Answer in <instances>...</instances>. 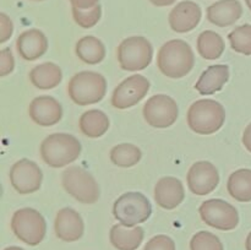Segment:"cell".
I'll use <instances>...</instances> for the list:
<instances>
[{"instance_id":"obj_1","label":"cell","mask_w":251,"mask_h":250,"mask_svg":"<svg viewBox=\"0 0 251 250\" xmlns=\"http://www.w3.org/2000/svg\"><path fill=\"white\" fill-rule=\"evenodd\" d=\"M195 65V55L190 44L183 39H172L159 48L157 66L169 78H181Z\"/></svg>"},{"instance_id":"obj_2","label":"cell","mask_w":251,"mask_h":250,"mask_svg":"<svg viewBox=\"0 0 251 250\" xmlns=\"http://www.w3.org/2000/svg\"><path fill=\"white\" fill-rule=\"evenodd\" d=\"M81 150L82 146L74 135L55 132L42 141L41 156L51 168H63L80 157Z\"/></svg>"},{"instance_id":"obj_3","label":"cell","mask_w":251,"mask_h":250,"mask_svg":"<svg viewBox=\"0 0 251 250\" xmlns=\"http://www.w3.org/2000/svg\"><path fill=\"white\" fill-rule=\"evenodd\" d=\"M226 110L215 100H199L188 110V125L199 135H211L225 125Z\"/></svg>"},{"instance_id":"obj_4","label":"cell","mask_w":251,"mask_h":250,"mask_svg":"<svg viewBox=\"0 0 251 250\" xmlns=\"http://www.w3.org/2000/svg\"><path fill=\"white\" fill-rule=\"evenodd\" d=\"M69 97L77 105H90L100 102L107 93V80L102 74L81 71L70 78Z\"/></svg>"},{"instance_id":"obj_5","label":"cell","mask_w":251,"mask_h":250,"mask_svg":"<svg viewBox=\"0 0 251 250\" xmlns=\"http://www.w3.org/2000/svg\"><path fill=\"white\" fill-rule=\"evenodd\" d=\"M113 215L123 225L136 227L151 217L152 206L144 194L129 191L115 200L113 205Z\"/></svg>"},{"instance_id":"obj_6","label":"cell","mask_w":251,"mask_h":250,"mask_svg":"<svg viewBox=\"0 0 251 250\" xmlns=\"http://www.w3.org/2000/svg\"><path fill=\"white\" fill-rule=\"evenodd\" d=\"M61 184L69 195L78 202L92 205L100 199V185L95 176L86 169L77 166H71L64 171Z\"/></svg>"},{"instance_id":"obj_7","label":"cell","mask_w":251,"mask_h":250,"mask_svg":"<svg viewBox=\"0 0 251 250\" xmlns=\"http://www.w3.org/2000/svg\"><path fill=\"white\" fill-rule=\"evenodd\" d=\"M11 229L21 242L29 247H36L44 239L47 223L39 211L31 207L15 211L11 218Z\"/></svg>"},{"instance_id":"obj_8","label":"cell","mask_w":251,"mask_h":250,"mask_svg":"<svg viewBox=\"0 0 251 250\" xmlns=\"http://www.w3.org/2000/svg\"><path fill=\"white\" fill-rule=\"evenodd\" d=\"M117 56L123 70H144L151 64L153 47L149 39L142 36L127 37L118 47Z\"/></svg>"},{"instance_id":"obj_9","label":"cell","mask_w":251,"mask_h":250,"mask_svg":"<svg viewBox=\"0 0 251 250\" xmlns=\"http://www.w3.org/2000/svg\"><path fill=\"white\" fill-rule=\"evenodd\" d=\"M199 213L203 222L220 230H233L239 225L238 210L222 199H211L201 203Z\"/></svg>"},{"instance_id":"obj_10","label":"cell","mask_w":251,"mask_h":250,"mask_svg":"<svg viewBox=\"0 0 251 250\" xmlns=\"http://www.w3.org/2000/svg\"><path fill=\"white\" fill-rule=\"evenodd\" d=\"M142 114L150 126L167 129L178 119L179 108L171 96L154 95L145 103Z\"/></svg>"},{"instance_id":"obj_11","label":"cell","mask_w":251,"mask_h":250,"mask_svg":"<svg viewBox=\"0 0 251 250\" xmlns=\"http://www.w3.org/2000/svg\"><path fill=\"white\" fill-rule=\"evenodd\" d=\"M151 83L145 76L131 75L113 91L112 105L117 109H127L141 102L150 91Z\"/></svg>"},{"instance_id":"obj_12","label":"cell","mask_w":251,"mask_h":250,"mask_svg":"<svg viewBox=\"0 0 251 250\" xmlns=\"http://www.w3.org/2000/svg\"><path fill=\"white\" fill-rule=\"evenodd\" d=\"M43 173L36 162L22 158L12 164L10 169V181L15 190L21 195L36 193L41 189Z\"/></svg>"},{"instance_id":"obj_13","label":"cell","mask_w":251,"mask_h":250,"mask_svg":"<svg viewBox=\"0 0 251 250\" xmlns=\"http://www.w3.org/2000/svg\"><path fill=\"white\" fill-rule=\"evenodd\" d=\"M186 180L191 193L205 196L216 190L220 184V174L215 164L208 161H199L190 167Z\"/></svg>"},{"instance_id":"obj_14","label":"cell","mask_w":251,"mask_h":250,"mask_svg":"<svg viewBox=\"0 0 251 250\" xmlns=\"http://www.w3.org/2000/svg\"><path fill=\"white\" fill-rule=\"evenodd\" d=\"M28 114L39 126H53L63 118V107L51 96H39L29 103Z\"/></svg>"},{"instance_id":"obj_15","label":"cell","mask_w":251,"mask_h":250,"mask_svg":"<svg viewBox=\"0 0 251 250\" xmlns=\"http://www.w3.org/2000/svg\"><path fill=\"white\" fill-rule=\"evenodd\" d=\"M202 11L196 2L185 0L172 9L169 14V26L176 33H186L198 27L200 24Z\"/></svg>"},{"instance_id":"obj_16","label":"cell","mask_w":251,"mask_h":250,"mask_svg":"<svg viewBox=\"0 0 251 250\" xmlns=\"http://www.w3.org/2000/svg\"><path fill=\"white\" fill-rule=\"evenodd\" d=\"M54 229L56 237L64 242H76L81 239L85 232V225L80 213L71 207H64L58 211Z\"/></svg>"},{"instance_id":"obj_17","label":"cell","mask_w":251,"mask_h":250,"mask_svg":"<svg viewBox=\"0 0 251 250\" xmlns=\"http://www.w3.org/2000/svg\"><path fill=\"white\" fill-rule=\"evenodd\" d=\"M185 198L183 183L176 176H163L154 186V201L164 210H174Z\"/></svg>"},{"instance_id":"obj_18","label":"cell","mask_w":251,"mask_h":250,"mask_svg":"<svg viewBox=\"0 0 251 250\" xmlns=\"http://www.w3.org/2000/svg\"><path fill=\"white\" fill-rule=\"evenodd\" d=\"M16 48L22 59L33 61L43 56L48 50V39L39 29H27L17 37Z\"/></svg>"},{"instance_id":"obj_19","label":"cell","mask_w":251,"mask_h":250,"mask_svg":"<svg viewBox=\"0 0 251 250\" xmlns=\"http://www.w3.org/2000/svg\"><path fill=\"white\" fill-rule=\"evenodd\" d=\"M243 15V6L238 0H220L207 7V20L218 27L234 25Z\"/></svg>"},{"instance_id":"obj_20","label":"cell","mask_w":251,"mask_h":250,"mask_svg":"<svg viewBox=\"0 0 251 250\" xmlns=\"http://www.w3.org/2000/svg\"><path fill=\"white\" fill-rule=\"evenodd\" d=\"M229 66L225 64L211 65L201 74L200 78L195 83V88L200 95L210 96L225 87L229 80Z\"/></svg>"},{"instance_id":"obj_21","label":"cell","mask_w":251,"mask_h":250,"mask_svg":"<svg viewBox=\"0 0 251 250\" xmlns=\"http://www.w3.org/2000/svg\"><path fill=\"white\" fill-rule=\"evenodd\" d=\"M144 237V228L139 225L126 227L122 223L113 225L109 233L110 243L118 250H136L141 245Z\"/></svg>"},{"instance_id":"obj_22","label":"cell","mask_w":251,"mask_h":250,"mask_svg":"<svg viewBox=\"0 0 251 250\" xmlns=\"http://www.w3.org/2000/svg\"><path fill=\"white\" fill-rule=\"evenodd\" d=\"M63 80V71L56 64L43 63L29 71V81L39 90L55 88Z\"/></svg>"},{"instance_id":"obj_23","label":"cell","mask_w":251,"mask_h":250,"mask_svg":"<svg viewBox=\"0 0 251 250\" xmlns=\"http://www.w3.org/2000/svg\"><path fill=\"white\" fill-rule=\"evenodd\" d=\"M109 118L100 109H90L83 113L78 122L81 132L91 139L103 136L109 129Z\"/></svg>"},{"instance_id":"obj_24","label":"cell","mask_w":251,"mask_h":250,"mask_svg":"<svg viewBox=\"0 0 251 250\" xmlns=\"http://www.w3.org/2000/svg\"><path fill=\"white\" fill-rule=\"evenodd\" d=\"M76 55L81 61L90 65H96L104 60L105 47L100 39L93 36H85L76 43Z\"/></svg>"},{"instance_id":"obj_25","label":"cell","mask_w":251,"mask_h":250,"mask_svg":"<svg viewBox=\"0 0 251 250\" xmlns=\"http://www.w3.org/2000/svg\"><path fill=\"white\" fill-rule=\"evenodd\" d=\"M228 194L239 202L251 201V169L242 168L233 172L227 181Z\"/></svg>"},{"instance_id":"obj_26","label":"cell","mask_w":251,"mask_h":250,"mask_svg":"<svg viewBox=\"0 0 251 250\" xmlns=\"http://www.w3.org/2000/svg\"><path fill=\"white\" fill-rule=\"evenodd\" d=\"M198 51L206 60H216L225 51V41L215 31H203L198 37Z\"/></svg>"},{"instance_id":"obj_27","label":"cell","mask_w":251,"mask_h":250,"mask_svg":"<svg viewBox=\"0 0 251 250\" xmlns=\"http://www.w3.org/2000/svg\"><path fill=\"white\" fill-rule=\"evenodd\" d=\"M142 152L137 146L132 144L117 145L110 151V161L113 164L122 168L134 167L141 161Z\"/></svg>"},{"instance_id":"obj_28","label":"cell","mask_w":251,"mask_h":250,"mask_svg":"<svg viewBox=\"0 0 251 250\" xmlns=\"http://www.w3.org/2000/svg\"><path fill=\"white\" fill-rule=\"evenodd\" d=\"M230 47L234 51L251 55V25H242L228 34Z\"/></svg>"},{"instance_id":"obj_29","label":"cell","mask_w":251,"mask_h":250,"mask_svg":"<svg viewBox=\"0 0 251 250\" xmlns=\"http://www.w3.org/2000/svg\"><path fill=\"white\" fill-rule=\"evenodd\" d=\"M190 250H225L220 238L207 230H201L193 235Z\"/></svg>"},{"instance_id":"obj_30","label":"cell","mask_w":251,"mask_h":250,"mask_svg":"<svg viewBox=\"0 0 251 250\" xmlns=\"http://www.w3.org/2000/svg\"><path fill=\"white\" fill-rule=\"evenodd\" d=\"M100 16H102V7H100V4L96 5L92 9L87 10L73 7L74 20L82 28H92V27H95L100 20Z\"/></svg>"},{"instance_id":"obj_31","label":"cell","mask_w":251,"mask_h":250,"mask_svg":"<svg viewBox=\"0 0 251 250\" xmlns=\"http://www.w3.org/2000/svg\"><path fill=\"white\" fill-rule=\"evenodd\" d=\"M144 250H176V243L171 237L164 234L151 238L145 245Z\"/></svg>"},{"instance_id":"obj_32","label":"cell","mask_w":251,"mask_h":250,"mask_svg":"<svg viewBox=\"0 0 251 250\" xmlns=\"http://www.w3.org/2000/svg\"><path fill=\"white\" fill-rule=\"evenodd\" d=\"M15 60L12 56L11 49L4 48L0 51V76H6L14 71Z\"/></svg>"},{"instance_id":"obj_33","label":"cell","mask_w":251,"mask_h":250,"mask_svg":"<svg viewBox=\"0 0 251 250\" xmlns=\"http://www.w3.org/2000/svg\"><path fill=\"white\" fill-rule=\"evenodd\" d=\"M14 32V24L6 14H0V43H5Z\"/></svg>"},{"instance_id":"obj_34","label":"cell","mask_w":251,"mask_h":250,"mask_svg":"<svg viewBox=\"0 0 251 250\" xmlns=\"http://www.w3.org/2000/svg\"><path fill=\"white\" fill-rule=\"evenodd\" d=\"M73 7H77L81 10L92 9L96 5L100 4V0H70Z\"/></svg>"},{"instance_id":"obj_35","label":"cell","mask_w":251,"mask_h":250,"mask_svg":"<svg viewBox=\"0 0 251 250\" xmlns=\"http://www.w3.org/2000/svg\"><path fill=\"white\" fill-rule=\"evenodd\" d=\"M243 145H244L245 149L251 153V123L244 130V134H243Z\"/></svg>"},{"instance_id":"obj_36","label":"cell","mask_w":251,"mask_h":250,"mask_svg":"<svg viewBox=\"0 0 251 250\" xmlns=\"http://www.w3.org/2000/svg\"><path fill=\"white\" fill-rule=\"evenodd\" d=\"M154 6H169V5L174 4L176 0H150Z\"/></svg>"},{"instance_id":"obj_37","label":"cell","mask_w":251,"mask_h":250,"mask_svg":"<svg viewBox=\"0 0 251 250\" xmlns=\"http://www.w3.org/2000/svg\"><path fill=\"white\" fill-rule=\"evenodd\" d=\"M245 248H247V250H251V232L248 234L247 240H245Z\"/></svg>"},{"instance_id":"obj_38","label":"cell","mask_w":251,"mask_h":250,"mask_svg":"<svg viewBox=\"0 0 251 250\" xmlns=\"http://www.w3.org/2000/svg\"><path fill=\"white\" fill-rule=\"evenodd\" d=\"M4 250H25V249H22V248H20V247H7V248H5Z\"/></svg>"},{"instance_id":"obj_39","label":"cell","mask_w":251,"mask_h":250,"mask_svg":"<svg viewBox=\"0 0 251 250\" xmlns=\"http://www.w3.org/2000/svg\"><path fill=\"white\" fill-rule=\"evenodd\" d=\"M245 2H247L248 7H249V9L251 10V0H245Z\"/></svg>"},{"instance_id":"obj_40","label":"cell","mask_w":251,"mask_h":250,"mask_svg":"<svg viewBox=\"0 0 251 250\" xmlns=\"http://www.w3.org/2000/svg\"><path fill=\"white\" fill-rule=\"evenodd\" d=\"M36 1H42V0H36Z\"/></svg>"}]
</instances>
